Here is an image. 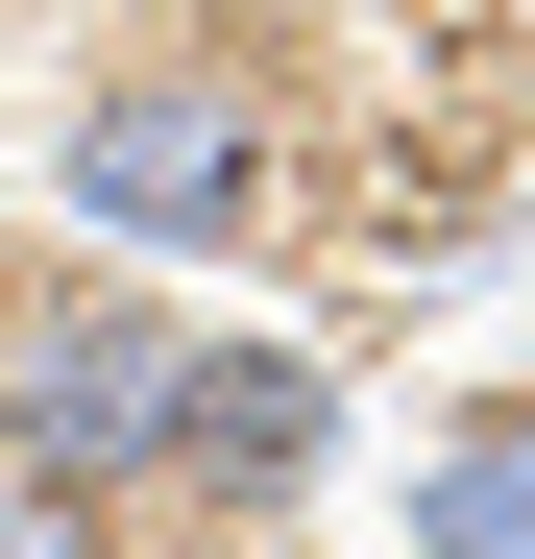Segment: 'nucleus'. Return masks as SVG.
<instances>
[{
    "label": "nucleus",
    "mask_w": 535,
    "mask_h": 559,
    "mask_svg": "<svg viewBox=\"0 0 535 559\" xmlns=\"http://www.w3.org/2000/svg\"><path fill=\"white\" fill-rule=\"evenodd\" d=\"M49 195H73V243H243L293 195V73L268 49H122L98 98H73Z\"/></svg>",
    "instance_id": "1"
},
{
    "label": "nucleus",
    "mask_w": 535,
    "mask_h": 559,
    "mask_svg": "<svg viewBox=\"0 0 535 559\" xmlns=\"http://www.w3.org/2000/svg\"><path fill=\"white\" fill-rule=\"evenodd\" d=\"M170 341L146 293H98V267H49L25 317H0V462H25V487H98V511H146L170 487Z\"/></svg>",
    "instance_id": "2"
},
{
    "label": "nucleus",
    "mask_w": 535,
    "mask_h": 559,
    "mask_svg": "<svg viewBox=\"0 0 535 559\" xmlns=\"http://www.w3.org/2000/svg\"><path fill=\"white\" fill-rule=\"evenodd\" d=\"M317 462H341V365L317 341H195L170 365V511L195 535H268Z\"/></svg>",
    "instance_id": "3"
},
{
    "label": "nucleus",
    "mask_w": 535,
    "mask_h": 559,
    "mask_svg": "<svg viewBox=\"0 0 535 559\" xmlns=\"http://www.w3.org/2000/svg\"><path fill=\"white\" fill-rule=\"evenodd\" d=\"M414 559H535V390L414 462Z\"/></svg>",
    "instance_id": "4"
},
{
    "label": "nucleus",
    "mask_w": 535,
    "mask_h": 559,
    "mask_svg": "<svg viewBox=\"0 0 535 559\" xmlns=\"http://www.w3.org/2000/svg\"><path fill=\"white\" fill-rule=\"evenodd\" d=\"M0 559H146L98 487H25V462H0Z\"/></svg>",
    "instance_id": "5"
}]
</instances>
